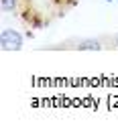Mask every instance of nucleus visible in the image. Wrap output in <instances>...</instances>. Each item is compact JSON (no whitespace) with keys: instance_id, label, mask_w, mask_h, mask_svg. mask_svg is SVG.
<instances>
[{"instance_id":"f257e3e1","label":"nucleus","mask_w":118,"mask_h":132,"mask_svg":"<svg viewBox=\"0 0 118 132\" xmlns=\"http://www.w3.org/2000/svg\"><path fill=\"white\" fill-rule=\"evenodd\" d=\"M25 45V39L22 35L14 31V29H2L0 33V47L2 51H20Z\"/></svg>"},{"instance_id":"f03ea898","label":"nucleus","mask_w":118,"mask_h":132,"mask_svg":"<svg viewBox=\"0 0 118 132\" xmlns=\"http://www.w3.org/2000/svg\"><path fill=\"white\" fill-rule=\"evenodd\" d=\"M75 49L77 51H100L102 45H100L98 39H84V41H80L75 45Z\"/></svg>"},{"instance_id":"7ed1b4c3","label":"nucleus","mask_w":118,"mask_h":132,"mask_svg":"<svg viewBox=\"0 0 118 132\" xmlns=\"http://www.w3.org/2000/svg\"><path fill=\"white\" fill-rule=\"evenodd\" d=\"M0 6L4 12H14L18 8V0H0Z\"/></svg>"},{"instance_id":"20e7f679","label":"nucleus","mask_w":118,"mask_h":132,"mask_svg":"<svg viewBox=\"0 0 118 132\" xmlns=\"http://www.w3.org/2000/svg\"><path fill=\"white\" fill-rule=\"evenodd\" d=\"M114 47H116V49H118V33L114 35Z\"/></svg>"},{"instance_id":"39448f33","label":"nucleus","mask_w":118,"mask_h":132,"mask_svg":"<svg viewBox=\"0 0 118 132\" xmlns=\"http://www.w3.org/2000/svg\"><path fill=\"white\" fill-rule=\"evenodd\" d=\"M106 2H114V0H106Z\"/></svg>"}]
</instances>
